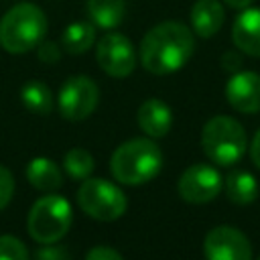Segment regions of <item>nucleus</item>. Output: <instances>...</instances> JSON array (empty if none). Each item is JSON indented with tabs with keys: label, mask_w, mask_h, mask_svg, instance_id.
<instances>
[{
	"label": "nucleus",
	"mask_w": 260,
	"mask_h": 260,
	"mask_svg": "<svg viewBox=\"0 0 260 260\" xmlns=\"http://www.w3.org/2000/svg\"><path fill=\"white\" fill-rule=\"evenodd\" d=\"M195 39L189 26L177 20H167L152 26L140 43V63L148 73L169 75L179 71L191 59Z\"/></svg>",
	"instance_id": "nucleus-1"
},
{
	"label": "nucleus",
	"mask_w": 260,
	"mask_h": 260,
	"mask_svg": "<svg viewBox=\"0 0 260 260\" xmlns=\"http://www.w3.org/2000/svg\"><path fill=\"white\" fill-rule=\"evenodd\" d=\"M162 169V152L150 138H132L122 142L112 158L110 171L124 185H142L154 179Z\"/></svg>",
	"instance_id": "nucleus-2"
},
{
	"label": "nucleus",
	"mask_w": 260,
	"mask_h": 260,
	"mask_svg": "<svg viewBox=\"0 0 260 260\" xmlns=\"http://www.w3.org/2000/svg\"><path fill=\"white\" fill-rule=\"evenodd\" d=\"M47 32V16L37 4L20 2L0 20V47L12 55H22L39 47Z\"/></svg>",
	"instance_id": "nucleus-3"
},
{
	"label": "nucleus",
	"mask_w": 260,
	"mask_h": 260,
	"mask_svg": "<svg viewBox=\"0 0 260 260\" xmlns=\"http://www.w3.org/2000/svg\"><path fill=\"white\" fill-rule=\"evenodd\" d=\"M201 146L209 160L219 167H232L246 152L248 138L240 122L230 116H215L201 130Z\"/></svg>",
	"instance_id": "nucleus-4"
},
{
	"label": "nucleus",
	"mask_w": 260,
	"mask_h": 260,
	"mask_svg": "<svg viewBox=\"0 0 260 260\" xmlns=\"http://www.w3.org/2000/svg\"><path fill=\"white\" fill-rule=\"evenodd\" d=\"M73 211L71 203L55 193L43 195L35 201L26 217V230L32 240L39 244H53L59 242L71 228Z\"/></svg>",
	"instance_id": "nucleus-5"
},
{
	"label": "nucleus",
	"mask_w": 260,
	"mask_h": 260,
	"mask_svg": "<svg viewBox=\"0 0 260 260\" xmlns=\"http://www.w3.org/2000/svg\"><path fill=\"white\" fill-rule=\"evenodd\" d=\"M77 203L89 217L100 221H114L122 217L128 207L122 189L100 177H87L81 181V187L77 189Z\"/></svg>",
	"instance_id": "nucleus-6"
},
{
	"label": "nucleus",
	"mask_w": 260,
	"mask_h": 260,
	"mask_svg": "<svg viewBox=\"0 0 260 260\" xmlns=\"http://www.w3.org/2000/svg\"><path fill=\"white\" fill-rule=\"evenodd\" d=\"M98 102H100V89L93 83V79H89L85 75L69 77L61 85L59 95H57L59 114L71 122H79V120H85L87 116H91Z\"/></svg>",
	"instance_id": "nucleus-7"
},
{
	"label": "nucleus",
	"mask_w": 260,
	"mask_h": 260,
	"mask_svg": "<svg viewBox=\"0 0 260 260\" xmlns=\"http://www.w3.org/2000/svg\"><path fill=\"white\" fill-rule=\"evenodd\" d=\"M98 65L112 77H128L136 67V55L132 43L120 32H108L98 41L95 49Z\"/></svg>",
	"instance_id": "nucleus-8"
},
{
	"label": "nucleus",
	"mask_w": 260,
	"mask_h": 260,
	"mask_svg": "<svg viewBox=\"0 0 260 260\" xmlns=\"http://www.w3.org/2000/svg\"><path fill=\"white\" fill-rule=\"evenodd\" d=\"M203 252L207 260H252V246L248 238L232 225H217L209 230L203 242Z\"/></svg>",
	"instance_id": "nucleus-9"
},
{
	"label": "nucleus",
	"mask_w": 260,
	"mask_h": 260,
	"mask_svg": "<svg viewBox=\"0 0 260 260\" xmlns=\"http://www.w3.org/2000/svg\"><path fill=\"white\" fill-rule=\"evenodd\" d=\"M179 195L189 203H207L221 191V177L211 165H191L179 179Z\"/></svg>",
	"instance_id": "nucleus-10"
},
{
	"label": "nucleus",
	"mask_w": 260,
	"mask_h": 260,
	"mask_svg": "<svg viewBox=\"0 0 260 260\" xmlns=\"http://www.w3.org/2000/svg\"><path fill=\"white\" fill-rule=\"evenodd\" d=\"M230 106L242 114L260 112V75L254 71H238L225 85Z\"/></svg>",
	"instance_id": "nucleus-11"
},
{
	"label": "nucleus",
	"mask_w": 260,
	"mask_h": 260,
	"mask_svg": "<svg viewBox=\"0 0 260 260\" xmlns=\"http://www.w3.org/2000/svg\"><path fill=\"white\" fill-rule=\"evenodd\" d=\"M234 45L252 57H260V8H244L232 26Z\"/></svg>",
	"instance_id": "nucleus-12"
},
{
	"label": "nucleus",
	"mask_w": 260,
	"mask_h": 260,
	"mask_svg": "<svg viewBox=\"0 0 260 260\" xmlns=\"http://www.w3.org/2000/svg\"><path fill=\"white\" fill-rule=\"evenodd\" d=\"M138 126L146 136L162 138L173 126V112L162 100L150 98L138 108Z\"/></svg>",
	"instance_id": "nucleus-13"
},
{
	"label": "nucleus",
	"mask_w": 260,
	"mask_h": 260,
	"mask_svg": "<svg viewBox=\"0 0 260 260\" xmlns=\"http://www.w3.org/2000/svg\"><path fill=\"white\" fill-rule=\"evenodd\" d=\"M189 18L195 35H199L201 39H209L221 28L225 12L219 0H197L191 8Z\"/></svg>",
	"instance_id": "nucleus-14"
},
{
	"label": "nucleus",
	"mask_w": 260,
	"mask_h": 260,
	"mask_svg": "<svg viewBox=\"0 0 260 260\" xmlns=\"http://www.w3.org/2000/svg\"><path fill=\"white\" fill-rule=\"evenodd\" d=\"M26 179L28 183L43 191V193H53L61 187L63 183V175H61V169L47 156H37L28 162L26 167Z\"/></svg>",
	"instance_id": "nucleus-15"
},
{
	"label": "nucleus",
	"mask_w": 260,
	"mask_h": 260,
	"mask_svg": "<svg viewBox=\"0 0 260 260\" xmlns=\"http://www.w3.org/2000/svg\"><path fill=\"white\" fill-rule=\"evenodd\" d=\"M87 12L98 28H116L126 14V0H87Z\"/></svg>",
	"instance_id": "nucleus-16"
},
{
	"label": "nucleus",
	"mask_w": 260,
	"mask_h": 260,
	"mask_svg": "<svg viewBox=\"0 0 260 260\" xmlns=\"http://www.w3.org/2000/svg\"><path fill=\"white\" fill-rule=\"evenodd\" d=\"M95 41V24L93 22H71L61 32V45L69 55L85 53Z\"/></svg>",
	"instance_id": "nucleus-17"
},
{
	"label": "nucleus",
	"mask_w": 260,
	"mask_h": 260,
	"mask_svg": "<svg viewBox=\"0 0 260 260\" xmlns=\"http://www.w3.org/2000/svg\"><path fill=\"white\" fill-rule=\"evenodd\" d=\"M225 193H228V199L232 203H238V205H248L256 199L258 195V183H256V177L250 175L248 171H234L228 175L225 179Z\"/></svg>",
	"instance_id": "nucleus-18"
},
{
	"label": "nucleus",
	"mask_w": 260,
	"mask_h": 260,
	"mask_svg": "<svg viewBox=\"0 0 260 260\" xmlns=\"http://www.w3.org/2000/svg\"><path fill=\"white\" fill-rule=\"evenodd\" d=\"M20 100L28 112L35 114H49L53 110V93L43 81H26L20 89Z\"/></svg>",
	"instance_id": "nucleus-19"
},
{
	"label": "nucleus",
	"mask_w": 260,
	"mask_h": 260,
	"mask_svg": "<svg viewBox=\"0 0 260 260\" xmlns=\"http://www.w3.org/2000/svg\"><path fill=\"white\" fill-rule=\"evenodd\" d=\"M63 165H65V171L71 179L75 181H83L87 177H91V171H93V156L89 154V150L81 148V146H73L65 152L63 156Z\"/></svg>",
	"instance_id": "nucleus-20"
},
{
	"label": "nucleus",
	"mask_w": 260,
	"mask_h": 260,
	"mask_svg": "<svg viewBox=\"0 0 260 260\" xmlns=\"http://www.w3.org/2000/svg\"><path fill=\"white\" fill-rule=\"evenodd\" d=\"M0 260H28V250L14 236H0Z\"/></svg>",
	"instance_id": "nucleus-21"
},
{
	"label": "nucleus",
	"mask_w": 260,
	"mask_h": 260,
	"mask_svg": "<svg viewBox=\"0 0 260 260\" xmlns=\"http://www.w3.org/2000/svg\"><path fill=\"white\" fill-rule=\"evenodd\" d=\"M14 195V177L12 173L0 165V209H4Z\"/></svg>",
	"instance_id": "nucleus-22"
},
{
	"label": "nucleus",
	"mask_w": 260,
	"mask_h": 260,
	"mask_svg": "<svg viewBox=\"0 0 260 260\" xmlns=\"http://www.w3.org/2000/svg\"><path fill=\"white\" fill-rule=\"evenodd\" d=\"M61 57V49L53 41H41L39 43V59L43 63H57Z\"/></svg>",
	"instance_id": "nucleus-23"
},
{
	"label": "nucleus",
	"mask_w": 260,
	"mask_h": 260,
	"mask_svg": "<svg viewBox=\"0 0 260 260\" xmlns=\"http://www.w3.org/2000/svg\"><path fill=\"white\" fill-rule=\"evenodd\" d=\"M85 260H124V258L120 256V252H116L110 246H95L87 252Z\"/></svg>",
	"instance_id": "nucleus-24"
},
{
	"label": "nucleus",
	"mask_w": 260,
	"mask_h": 260,
	"mask_svg": "<svg viewBox=\"0 0 260 260\" xmlns=\"http://www.w3.org/2000/svg\"><path fill=\"white\" fill-rule=\"evenodd\" d=\"M250 154H252V160L254 165L260 169V130L256 132L254 140H252V148H250Z\"/></svg>",
	"instance_id": "nucleus-25"
},
{
	"label": "nucleus",
	"mask_w": 260,
	"mask_h": 260,
	"mask_svg": "<svg viewBox=\"0 0 260 260\" xmlns=\"http://www.w3.org/2000/svg\"><path fill=\"white\" fill-rule=\"evenodd\" d=\"M223 2L234 10H244V8H248L252 4V0H223Z\"/></svg>",
	"instance_id": "nucleus-26"
},
{
	"label": "nucleus",
	"mask_w": 260,
	"mask_h": 260,
	"mask_svg": "<svg viewBox=\"0 0 260 260\" xmlns=\"http://www.w3.org/2000/svg\"><path fill=\"white\" fill-rule=\"evenodd\" d=\"M258 260H260V258H258Z\"/></svg>",
	"instance_id": "nucleus-27"
}]
</instances>
